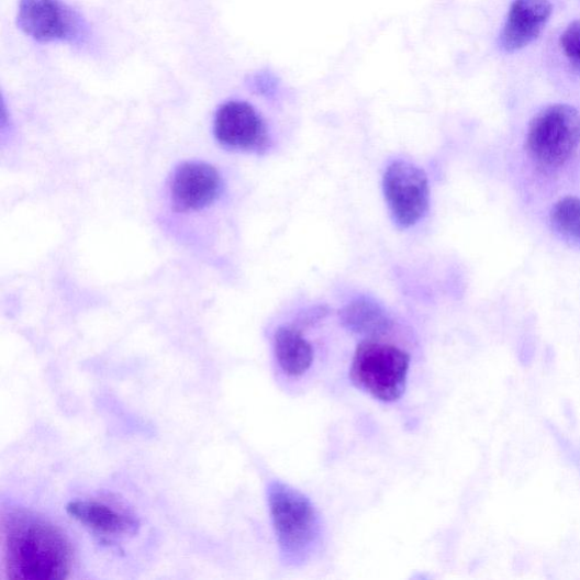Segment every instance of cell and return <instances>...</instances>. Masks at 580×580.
Masks as SVG:
<instances>
[{"instance_id": "cell-1", "label": "cell", "mask_w": 580, "mask_h": 580, "mask_svg": "<svg viewBox=\"0 0 580 580\" xmlns=\"http://www.w3.org/2000/svg\"><path fill=\"white\" fill-rule=\"evenodd\" d=\"M2 554L3 569L10 579H65L72 566V550L65 534L22 507L3 514Z\"/></svg>"}, {"instance_id": "cell-2", "label": "cell", "mask_w": 580, "mask_h": 580, "mask_svg": "<svg viewBox=\"0 0 580 580\" xmlns=\"http://www.w3.org/2000/svg\"><path fill=\"white\" fill-rule=\"evenodd\" d=\"M268 504L283 562H306L321 539V521L313 502L301 491L280 481L269 484Z\"/></svg>"}, {"instance_id": "cell-3", "label": "cell", "mask_w": 580, "mask_h": 580, "mask_svg": "<svg viewBox=\"0 0 580 580\" xmlns=\"http://www.w3.org/2000/svg\"><path fill=\"white\" fill-rule=\"evenodd\" d=\"M411 356L397 346L376 341L358 345L350 367L353 384L383 403H393L405 393Z\"/></svg>"}, {"instance_id": "cell-4", "label": "cell", "mask_w": 580, "mask_h": 580, "mask_svg": "<svg viewBox=\"0 0 580 580\" xmlns=\"http://www.w3.org/2000/svg\"><path fill=\"white\" fill-rule=\"evenodd\" d=\"M580 144V115L568 104L550 105L533 120L527 135V148L540 166H562Z\"/></svg>"}, {"instance_id": "cell-5", "label": "cell", "mask_w": 580, "mask_h": 580, "mask_svg": "<svg viewBox=\"0 0 580 580\" xmlns=\"http://www.w3.org/2000/svg\"><path fill=\"white\" fill-rule=\"evenodd\" d=\"M383 193L392 220L401 228L416 225L428 210L427 175L414 164L393 161L383 176Z\"/></svg>"}, {"instance_id": "cell-6", "label": "cell", "mask_w": 580, "mask_h": 580, "mask_svg": "<svg viewBox=\"0 0 580 580\" xmlns=\"http://www.w3.org/2000/svg\"><path fill=\"white\" fill-rule=\"evenodd\" d=\"M18 24L40 43L76 42L83 29L81 18L62 0H20Z\"/></svg>"}, {"instance_id": "cell-7", "label": "cell", "mask_w": 580, "mask_h": 580, "mask_svg": "<svg viewBox=\"0 0 580 580\" xmlns=\"http://www.w3.org/2000/svg\"><path fill=\"white\" fill-rule=\"evenodd\" d=\"M213 132L217 142L230 149L261 153L268 148V130L263 118L244 101H228L217 109Z\"/></svg>"}, {"instance_id": "cell-8", "label": "cell", "mask_w": 580, "mask_h": 580, "mask_svg": "<svg viewBox=\"0 0 580 580\" xmlns=\"http://www.w3.org/2000/svg\"><path fill=\"white\" fill-rule=\"evenodd\" d=\"M222 189V176L213 166L199 161L185 163L172 175L171 202L178 212L202 210L221 196Z\"/></svg>"}, {"instance_id": "cell-9", "label": "cell", "mask_w": 580, "mask_h": 580, "mask_svg": "<svg viewBox=\"0 0 580 580\" xmlns=\"http://www.w3.org/2000/svg\"><path fill=\"white\" fill-rule=\"evenodd\" d=\"M553 13L549 0H514L500 35L503 51L513 53L534 42Z\"/></svg>"}, {"instance_id": "cell-10", "label": "cell", "mask_w": 580, "mask_h": 580, "mask_svg": "<svg viewBox=\"0 0 580 580\" xmlns=\"http://www.w3.org/2000/svg\"><path fill=\"white\" fill-rule=\"evenodd\" d=\"M67 514L83 526L104 535H125L136 531L138 523L130 514L94 500L72 501Z\"/></svg>"}, {"instance_id": "cell-11", "label": "cell", "mask_w": 580, "mask_h": 580, "mask_svg": "<svg viewBox=\"0 0 580 580\" xmlns=\"http://www.w3.org/2000/svg\"><path fill=\"white\" fill-rule=\"evenodd\" d=\"M274 349L278 366L289 377L305 375L313 365L314 352L312 345L302 333L280 326L274 337Z\"/></svg>"}, {"instance_id": "cell-12", "label": "cell", "mask_w": 580, "mask_h": 580, "mask_svg": "<svg viewBox=\"0 0 580 580\" xmlns=\"http://www.w3.org/2000/svg\"><path fill=\"white\" fill-rule=\"evenodd\" d=\"M339 319L345 330L365 337H380L387 334L392 325L383 308L369 299L350 302L339 312Z\"/></svg>"}, {"instance_id": "cell-13", "label": "cell", "mask_w": 580, "mask_h": 580, "mask_svg": "<svg viewBox=\"0 0 580 580\" xmlns=\"http://www.w3.org/2000/svg\"><path fill=\"white\" fill-rule=\"evenodd\" d=\"M551 220L564 235L580 242V200L565 198L553 209Z\"/></svg>"}, {"instance_id": "cell-14", "label": "cell", "mask_w": 580, "mask_h": 580, "mask_svg": "<svg viewBox=\"0 0 580 580\" xmlns=\"http://www.w3.org/2000/svg\"><path fill=\"white\" fill-rule=\"evenodd\" d=\"M560 46L571 66L580 72V21L572 22L565 30Z\"/></svg>"}]
</instances>
